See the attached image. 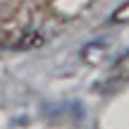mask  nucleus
Returning <instances> with one entry per match:
<instances>
[{
	"instance_id": "2",
	"label": "nucleus",
	"mask_w": 129,
	"mask_h": 129,
	"mask_svg": "<svg viewBox=\"0 0 129 129\" xmlns=\"http://www.w3.org/2000/svg\"><path fill=\"white\" fill-rule=\"evenodd\" d=\"M38 46H43V36L36 31H22L17 36H12V41H7L10 50H31Z\"/></svg>"
},
{
	"instance_id": "3",
	"label": "nucleus",
	"mask_w": 129,
	"mask_h": 129,
	"mask_svg": "<svg viewBox=\"0 0 129 129\" xmlns=\"http://www.w3.org/2000/svg\"><path fill=\"white\" fill-rule=\"evenodd\" d=\"M110 22L112 24H129V0H127V3H122L120 7L110 14Z\"/></svg>"
},
{
	"instance_id": "1",
	"label": "nucleus",
	"mask_w": 129,
	"mask_h": 129,
	"mask_svg": "<svg viewBox=\"0 0 129 129\" xmlns=\"http://www.w3.org/2000/svg\"><path fill=\"white\" fill-rule=\"evenodd\" d=\"M127 84H129V50L122 53V55L112 62V67L108 69L105 79H103V84L98 88H101L103 93H112V91H120Z\"/></svg>"
}]
</instances>
